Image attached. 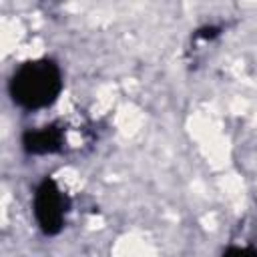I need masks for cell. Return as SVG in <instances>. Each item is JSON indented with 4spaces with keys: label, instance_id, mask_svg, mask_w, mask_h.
<instances>
[{
    "label": "cell",
    "instance_id": "6da1fadb",
    "mask_svg": "<svg viewBox=\"0 0 257 257\" xmlns=\"http://www.w3.org/2000/svg\"><path fill=\"white\" fill-rule=\"evenodd\" d=\"M62 90V74L54 60L40 58L20 64L10 78L12 100L26 108L36 110L52 104Z\"/></svg>",
    "mask_w": 257,
    "mask_h": 257
},
{
    "label": "cell",
    "instance_id": "7a4b0ae2",
    "mask_svg": "<svg viewBox=\"0 0 257 257\" xmlns=\"http://www.w3.org/2000/svg\"><path fill=\"white\" fill-rule=\"evenodd\" d=\"M68 211V199L60 191L54 179L46 177L34 193V217L42 233L56 235L64 227V217Z\"/></svg>",
    "mask_w": 257,
    "mask_h": 257
},
{
    "label": "cell",
    "instance_id": "3957f363",
    "mask_svg": "<svg viewBox=\"0 0 257 257\" xmlns=\"http://www.w3.org/2000/svg\"><path fill=\"white\" fill-rule=\"evenodd\" d=\"M62 139V128H58L56 124H46L38 131H26L22 135V147L28 155H46L60 151Z\"/></svg>",
    "mask_w": 257,
    "mask_h": 257
},
{
    "label": "cell",
    "instance_id": "277c9868",
    "mask_svg": "<svg viewBox=\"0 0 257 257\" xmlns=\"http://www.w3.org/2000/svg\"><path fill=\"white\" fill-rule=\"evenodd\" d=\"M223 257H257V249L253 247H229Z\"/></svg>",
    "mask_w": 257,
    "mask_h": 257
},
{
    "label": "cell",
    "instance_id": "5b68a950",
    "mask_svg": "<svg viewBox=\"0 0 257 257\" xmlns=\"http://www.w3.org/2000/svg\"><path fill=\"white\" fill-rule=\"evenodd\" d=\"M217 34H219V28H215V26H205V28L199 30V36L201 38H213Z\"/></svg>",
    "mask_w": 257,
    "mask_h": 257
}]
</instances>
